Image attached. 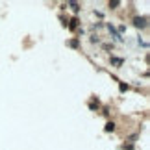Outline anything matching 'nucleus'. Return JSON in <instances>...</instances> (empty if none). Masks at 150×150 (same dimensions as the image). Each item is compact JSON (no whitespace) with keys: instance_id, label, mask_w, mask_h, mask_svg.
I'll list each match as a JSON object with an SVG mask.
<instances>
[{"instance_id":"nucleus-1","label":"nucleus","mask_w":150,"mask_h":150,"mask_svg":"<svg viewBox=\"0 0 150 150\" xmlns=\"http://www.w3.org/2000/svg\"><path fill=\"white\" fill-rule=\"evenodd\" d=\"M106 28H108V32L111 33V37H113L117 43H122V41H124V39H122V35H120V33L117 32V28H115V26L111 24V22H108V24H106Z\"/></svg>"},{"instance_id":"nucleus-2","label":"nucleus","mask_w":150,"mask_h":150,"mask_svg":"<svg viewBox=\"0 0 150 150\" xmlns=\"http://www.w3.org/2000/svg\"><path fill=\"white\" fill-rule=\"evenodd\" d=\"M134 24L143 30V28L148 26V19H146V17H135V19H134Z\"/></svg>"},{"instance_id":"nucleus-3","label":"nucleus","mask_w":150,"mask_h":150,"mask_svg":"<svg viewBox=\"0 0 150 150\" xmlns=\"http://www.w3.org/2000/svg\"><path fill=\"white\" fill-rule=\"evenodd\" d=\"M115 126H117V124H115L113 120H108L106 126H104V132H106V134H109V132H113V130H115Z\"/></svg>"},{"instance_id":"nucleus-4","label":"nucleus","mask_w":150,"mask_h":150,"mask_svg":"<svg viewBox=\"0 0 150 150\" xmlns=\"http://www.w3.org/2000/svg\"><path fill=\"white\" fill-rule=\"evenodd\" d=\"M78 17H72V19L71 21H69V30H76V28H78Z\"/></svg>"},{"instance_id":"nucleus-5","label":"nucleus","mask_w":150,"mask_h":150,"mask_svg":"<svg viewBox=\"0 0 150 150\" xmlns=\"http://www.w3.org/2000/svg\"><path fill=\"white\" fill-rule=\"evenodd\" d=\"M122 63H124L122 57H115V56H111V65H113V67H120Z\"/></svg>"},{"instance_id":"nucleus-6","label":"nucleus","mask_w":150,"mask_h":150,"mask_svg":"<svg viewBox=\"0 0 150 150\" xmlns=\"http://www.w3.org/2000/svg\"><path fill=\"white\" fill-rule=\"evenodd\" d=\"M67 6H71V8H72V11H74V13H78V11H80V9H82V8H80V4H78V2H67Z\"/></svg>"},{"instance_id":"nucleus-7","label":"nucleus","mask_w":150,"mask_h":150,"mask_svg":"<svg viewBox=\"0 0 150 150\" xmlns=\"http://www.w3.org/2000/svg\"><path fill=\"white\" fill-rule=\"evenodd\" d=\"M98 108H100V104H98V100L95 102V98H93V100L89 102V109H91V111H95V109H98Z\"/></svg>"},{"instance_id":"nucleus-8","label":"nucleus","mask_w":150,"mask_h":150,"mask_svg":"<svg viewBox=\"0 0 150 150\" xmlns=\"http://www.w3.org/2000/svg\"><path fill=\"white\" fill-rule=\"evenodd\" d=\"M119 91H120V93L128 91V83H122V82H120V83H119Z\"/></svg>"},{"instance_id":"nucleus-9","label":"nucleus","mask_w":150,"mask_h":150,"mask_svg":"<svg viewBox=\"0 0 150 150\" xmlns=\"http://www.w3.org/2000/svg\"><path fill=\"white\" fill-rule=\"evenodd\" d=\"M119 6H120V2H119V0H113V2H109V8H111V9H117Z\"/></svg>"},{"instance_id":"nucleus-10","label":"nucleus","mask_w":150,"mask_h":150,"mask_svg":"<svg viewBox=\"0 0 150 150\" xmlns=\"http://www.w3.org/2000/svg\"><path fill=\"white\" fill-rule=\"evenodd\" d=\"M78 39H72V41H69V47H71V48H78Z\"/></svg>"},{"instance_id":"nucleus-11","label":"nucleus","mask_w":150,"mask_h":150,"mask_svg":"<svg viewBox=\"0 0 150 150\" xmlns=\"http://www.w3.org/2000/svg\"><path fill=\"white\" fill-rule=\"evenodd\" d=\"M137 137H139V134H134V135H130V137H128V143H132V145H134V143L137 141Z\"/></svg>"},{"instance_id":"nucleus-12","label":"nucleus","mask_w":150,"mask_h":150,"mask_svg":"<svg viewBox=\"0 0 150 150\" xmlns=\"http://www.w3.org/2000/svg\"><path fill=\"white\" fill-rule=\"evenodd\" d=\"M134 148H135V145H132V143H128V145L122 146V150H134Z\"/></svg>"},{"instance_id":"nucleus-13","label":"nucleus","mask_w":150,"mask_h":150,"mask_svg":"<svg viewBox=\"0 0 150 150\" xmlns=\"http://www.w3.org/2000/svg\"><path fill=\"white\" fill-rule=\"evenodd\" d=\"M100 39H98V35H91V43H98Z\"/></svg>"}]
</instances>
